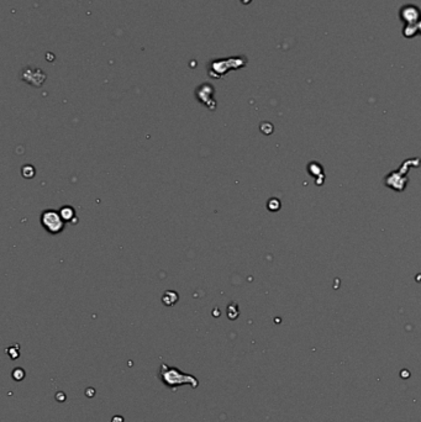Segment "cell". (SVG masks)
Listing matches in <instances>:
<instances>
[{
    "label": "cell",
    "mask_w": 421,
    "mask_h": 422,
    "mask_svg": "<svg viewBox=\"0 0 421 422\" xmlns=\"http://www.w3.org/2000/svg\"><path fill=\"white\" fill-rule=\"evenodd\" d=\"M40 222H41L42 227L51 234H61L66 226V221L62 219L61 212L58 210H53V209L42 211Z\"/></svg>",
    "instance_id": "cell-1"
},
{
    "label": "cell",
    "mask_w": 421,
    "mask_h": 422,
    "mask_svg": "<svg viewBox=\"0 0 421 422\" xmlns=\"http://www.w3.org/2000/svg\"><path fill=\"white\" fill-rule=\"evenodd\" d=\"M59 212H61L62 219H63L66 222H71L73 221V220H76V210H74L72 206L64 205L63 208H61Z\"/></svg>",
    "instance_id": "cell-2"
},
{
    "label": "cell",
    "mask_w": 421,
    "mask_h": 422,
    "mask_svg": "<svg viewBox=\"0 0 421 422\" xmlns=\"http://www.w3.org/2000/svg\"><path fill=\"white\" fill-rule=\"evenodd\" d=\"M21 174L24 178H34L35 176V168L32 166H30V164H26V166L22 167L21 169Z\"/></svg>",
    "instance_id": "cell-3"
},
{
    "label": "cell",
    "mask_w": 421,
    "mask_h": 422,
    "mask_svg": "<svg viewBox=\"0 0 421 422\" xmlns=\"http://www.w3.org/2000/svg\"><path fill=\"white\" fill-rule=\"evenodd\" d=\"M24 376H25L24 369L16 368L14 372H12V378H14L15 380H17V381L22 380V379H24Z\"/></svg>",
    "instance_id": "cell-4"
},
{
    "label": "cell",
    "mask_w": 421,
    "mask_h": 422,
    "mask_svg": "<svg viewBox=\"0 0 421 422\" xmlns=\"http://www.w3.org/2000/svg\"><path fill=\"white\" fill-rule=\"evenodd\" d=\"M113 422H123V418H118V416H116V418H114Z\"/></svg>",
    "instance_id": "cell-5"
}]
</instances>
